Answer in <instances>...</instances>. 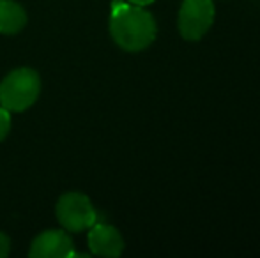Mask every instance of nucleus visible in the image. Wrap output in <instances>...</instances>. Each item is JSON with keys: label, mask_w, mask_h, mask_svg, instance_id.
<instances>
[{"label": "nucleus", "mask_w": 260, "mask_h": 258, "mask_svg": "<svg viewBox=\"0 0 260 258\" xmlns=\"http://www.w3.org/2000/svg\"><path fill=\"white\" fill-rule=\"evenodd\" d=\"M110 34L126 52H142L154 43L156 20L142 6L124 0H113L110 13Z\"/></svg>", "instance_id": "1"}, {"label": "nucleus", "mask_w": 260, "mask_h": 258, "mask_svg": "<svg viewBox=\"0 0 260 258\" xmlns=\"http://www.w3.org/2000/svg\"><path fill=\"white\" fill-rule=\"evenodd\" d=\"M41 78L34 69L11 71L0 83V106L9 112H25L38 101Z\"/></svg>", "instance_id": "2"}, {"label": "nucleus", "mask_w": 260, "mask_h": 258, "mask_svg": "<svg viewBox=\"0 0 260 258\" xmlns=\"http://www.w3.org/2000/svg\"><path fill=\"white\" fill-rule=\"evenodd\" d=\"M216 7L212 0H184L179 9V34L186 41H200L214 23Z\"/></svg>", "instance_id": "3"}, {"label": "nucleus", "mask_w": 260, "mask_h": 258, "mask_svg": "<svg viewBox=\"0 0 260 258\" xmlns=\"http://www.w3.org/2000/svg\"><path fill=\"white\" fill-rule=\"evenodd\" d=\"M57 219L68 232H83L96 223L98 214L87 195L66 193L58 198Z\"/></svg>", "instance_id": "4"}, {"label": "nucleus", "mask_w": 260, "mask_h": 258, "mask_svg": "<svg viewBox=\"0 0 260 258\" xmlns=\"http://www.w3.org/2000/svg\"><path fill=\"white\" fill-rule=\"evenodd\" d=\"M75 253L71 237L66 230H46L34 239L28 255L32 258H69Z\"/></svg>", "instance_id": "5"}, {"label": "nucleus", "mask_w": 260, "mask_h": 258, "mask_svg": "<svg viewBox=\"0 0 260 258\" xmlns=\"http://www.w3.org/2000/svg\"><path fill=\"white\" fill-rule=\"evenodd\" d=\"M89 248L98 256L117 258L124 251V239L112 225L94 223L89 232Z\"/></svg>", "instance_id": "6"}, {"label": "nucleus", "mask_w": 260, "mask_h": 258, "mask_svg": "<svg viewBox=\"0 0 260 258\" xmlns=\"http://www.w3.org/2000/svg\"><path fill=\"white\" fill-rule=\"evenodd\" d=\"M27 25V13L14 0H0V34L14 35Z\"/></svg>", "instance_id": "7"}, {"label": "nucleus", "mask_w": 260, "mask_h": 258, "mask_svg": "<svg viewBox=\"0 0 260 258\" xmlns=\"http://www.w3.org/2000/svg\"><path fill=\"white\" fill-rule=\"evenodd\" d=\"M11 131V115H9V110L0 106V141L9 134Z\"/></svg>", "instance_id": "8"}, {"label": "nucleus", "mask_w": 260, "mask_h": 258, "mask_svg": "<svg viewBox=\"0 0 260 258\" xmlns=\"http://www.w3.org/2000/svg\"><path fill=\"white\" fill-rule=\"evenodd\" d=\"M9 249H11L9 237L0 232V258H6L7 255H9Z\"/></svg>", "instance_id": "9"}, {"label": "nucleus", "mask_w": 260, "mask_h": 258, "mask_svg": "<svg viewBox=\"0 0 260 258\" xmlns=\"http://www.w3.org/2000/svg\"><path fill=\"white\" fill-rule=\"evenodd\" d=\"M127 2H131V4H137V6L145 7V6H149V4H152V2H154V0H127Z\"/></svg>", "instance_id": "10"}]
</instances>
